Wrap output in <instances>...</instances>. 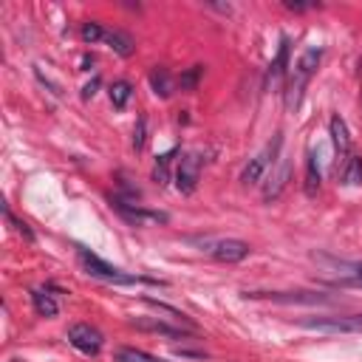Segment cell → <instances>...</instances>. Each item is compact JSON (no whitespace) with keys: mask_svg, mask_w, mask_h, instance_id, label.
<instances>
[{"mask_svg":"<svg viewBox=\"0 0 362 362\" xmlns=\"http://www.w3.org/2000/svg\"><path fill=\"white\" fill-rule=\"evenodd\" d=\"M320 59H322V48H308V51H303L300 59L291 65L288 85H286V107H288V110H297V107H300L303 93H305L311 76L317 74Z\"/></svg>","mask_w":362,"mask_h":362,"instance_id":"6da1fadb","label":"cell"},{"mask_svg":"<svg viewBox=\"0 0 362 362\" xmlns=\"http://www.w3.org/2000/svg\"><path fill=\"white\" fill-rule=\"evenodd\" d=\"M76 260H79V266L85 269V274L99 277V280H105V283H116V286L156 283V280H150V277H136V274H127V272H122V269H116V266L105 263L99 255H93V252H90V249H85V246H76Z\"/></svg>","mask_w":362,"mask_h":362,"instance_id":"7a4b0ae2","label":"cell"},{"mask_svg":"<svg viewBox=\"0 0 362 362\" xmlns=\"http://www.w3.org/2000/svg\"><path fill=\"white\" fill-rule=\"evenodd\" d=\"M280 144H283V139H280V133H274V139L257 153V156H252L249 158V164L240 170V181L249 187V184H257L260 178H266V173L272 170V164L280 158Z\"/></svg>","mask_w":362,"mask_h":362,"instance_id":"3957f363","label":"cell"},{"mask_svg":"<svg viewBox=\"0 0 362 362\" xmlns=\"http://www.w3.org/2000/svg\"><path fill=\"white\" fill-rule=\"evenodd\" d=\"M110 204H113V209H116L127 223H133V226H150V223H167V221H170L167 212L147 209V206H141V204H130V201H124L122 195H113Z\"/></svg>","mask_w":362,"mask_h":362,"instance_id":"277c9868","label":"cell"},{"mask_svg":"<svg viewBox=\"0 0 362 362\" xmlns=\"http://www.w3.org/2000/svg\"><path fill=\"white\" fill-rule=\"evenodd\" d=\"M65 337H68V342H71L79 354H85V356H96V354L102 351V345H105V337H102L93 325H88V322H74Z\"/></svg>","mask_w":362,"mask_h":362,"instance_id":"5b68a950","label":"cell"},{"mask_svg":"<svg viewBox=\"0 0 362 362\" xmlns=\"http://www.w3.org/2000/svg\"><path fill=\"white\" fill-rule=\"evenodd\" d=\"M206 252L221 263H240L243 257H249L252 246L246 240H238V238H221V240H209Z\"/></svg>","mask_w":362,"mask_h":362,"instance_id":"8992f818","label":"cell"},{"mask_svg":"<svg viewBox=\"0 0 362 362\" xmlns=\"http://www.w3.org/2000/svg\"><path fill=\"white\" fill-rule=\"evenodd\" d=\"M198 175H201V158L195 153H184L181 161H178V167H175V173H173V181H175L178 192H184V195L195 192Z\"/></svg>","mask_w":362,"mask_h":362,"instance_id":"52a82bcc","label":"cell"},{"mask_svg":"<svg viewBox=\"0 0 362 362\" xmlns=\"http://www.w3.org/2000/svg\"><path fill=\"white\" fill-rule=\"evenodd\" d=\"M305 328L322 331V334H348V331H362V314L356 317H317V320H303Z\"/></svg>","mask_w":362,"mask_h":362,"instance_id":"ba28073f","label":"cell"},{"mask_svg":"<svg viewBox=\"0 0 362 362\" xmlns=\"http://www.w3.org/2000/svg\"><path fill=\"white\" fill-rule=\"evenodd\" d=\"M288 175H291V164H288V158H286V156H280V158L272 164V170L266 173L263 201H274V198H280V192H283V189H286V184H288Z\"/></svg>","mask_w":362,"mask_h":362,"instance_id":"9c48e42d","label":"cell"},{"mask_svg":"<svg viewBox=\"0 0 362 362\" xmlns=\"http://www.w3.org/2000/svg\"><path fill=\"white\" fill-rule=\"evenodd\" d=\"M328 133H331V141H334L337 158L345 164V161H348V156H351V136H348V124H345V119H342L339 113H334V116L328 119ZM339 161H337V167H339Z\"/></svg>","mask_w":362,"mask_h":362,"instance_id":"30bf717a","label":"cell"},{"mask_svg":"<svg viewBox=\"0 0 362 362\" xmlns=\"http://www.w3.org/2000/svg\"><path fill=\"white\" fill-rule=\"evenodd\" d=\"M243 297H266L272 303H328L322 294H308V291H246Z\"/></svg>","mask_w":362,"mask_h":362,"instance_id":"8fae6325","label":"cell"},{"mask_svg":"<svg viewBox=\"0 0 362 362\" xmlns=\"http://www.w3.org/2000/svg\"><path fill=\"white\" fill-rule=\"evenodd\" d=\"M99 42H105V45H107L110 51H116L119 57H130L133 48H136V42H133L130 34L116 31V28H105V25H102V31H99Z\"/></svg>","mask_w":362,"mask_h":362,"instance_id":"7c38bea8","label":"cell"},{"mask_svg":"<svg viewBox=\"0 0 362 362\" xmlns=\"http://www.w3.org/2000/svg\"><path fill=\"white\" fill-rule=\"evenodd\" d=\"M286 65H288V40L283 37V40H280V48H277V57H274V59L269 62V68H266V88H274V85L283 79Z\"/></svg>","mask_w":362,"mask_h":362,"instance_id":"4fadbf2b","label":"cell"},{"mask_svg":"<svg viewBox=\"0 0 362 362\" xmlns=\"http://www.w3.org/2000/svg\"><path fill=\"white\" fill-rule=\"evenodd\" d=\"M150 88H153L156 96L167 99V96L173 93V74H170L164 65H156V68L150 71Z\"/></svg>","mask_w":362,"mask_h":362,"instance_id":"5bb4252c","label":"cell"},{"mask_svg":"<svg viewBox=\"0 0 362 362\" xmlns=\"http://www.w3.org/2000/svg\"><path fill=\"white\" fill-rule=\"evenodd\" d=\"M339 178H342L345 187H362V158L351 153L348 161H345L342 170H339Z\"/></svg>","mask_w":362,"mask_h":362,"instance_id":"9a60e30c","label":"cell"},{"mask_svg":"<svg viewBox=\"0 0 362 362\" xmlns=\"http://www.w3.org/2000/svg\"><path fill=\"white\" fill-rule=\"evenodd\" d=\"M31 303H34V311H37L40 317H57V311H59L57 300H54L45 288H34V291H31Z\"/></svg>","mask_w":362,"mask_h":362,"instance_id":"2e32d148","label":"cell"},{"mask_svg":"<svg viewBox=\"0 0 362 362\" xmlns=\"http://www.w3.org/2000/svg\"><path fill=\"white\" fill-rule=\"evenodd\" d=\"M136 328H144V331H153V334H164V337H187V331L181 325H167L161 320H133Z\"/></svg>","mask_w":362,"mask_h":362,"instance_id":"e0dca14e","label":"cell"},{"mask_svg":"<svg viewBox=\"0 0 362 362\" xmlns=\"http://www.w3.org/2000/svg\"><path fill=\"white\" fill-rule=\"evenodd\" d=\"M113 362H167V359H161V356H153V354H147V351H139V348L124 345V348H116Z\"/></svg>","mask_w":362,"mask_h":362,"instance_id":"ac0fdd59","label":"cell"},{"mask_svg":"<svg viewBox=\"0 0 362 362\" xmlns=\"http://www.w3.org/2000/svg\"><path fill=\"white\" fill-rule=\"evenodd\" d=\"M107 90H110V105H113L116 110H122V107L127 105L130 93H133V88H130V82H127V79H116Z\"/></svg>","mask_w":362,"mask_h":362,"instance_id":"d6986e66","label":"cell"},{"mask_svg":"<svg viewBox=\"0 0 362 362\" xmlns=\"http://www.w3.org/2000/svg\"><path fill=\"white\" fill-rule=\"evenodd\" d=\"M305 195H317V189H320V167H317V158H314V153H308V158H305Z\"/></svg>","mask_w":362,"mask_h":362,"instance_id":"ffe728a7","label":"cell"},{"mask_svg":"<svg viewBox=\"0 0 362 362\" xmlns=\"http://www.w3.org/2000/svg\"><path fill=\"white\" fill-rule=\"evenodd\" d=\"M201 74H204V65H192V68H187V71L178 76V88H181L184 93H192V90L198 88Z\"/></svg>","mask_w":362,"mask_h":362,"instance_id":"44dd1931","label":"cell"},{"mask_svg":"<svg viewBox=\"0 0 362 362\" xmlns=\"http://www.w3.org/2000/svg\"><path fill=\"white\" fill-rule=\"evenodd\" d=\"M173 156H175V150H170V153H164V156L156 158V167H153L156 184H167L170 181V161H173Z\"/></svg>","mask_w":362,"mask_h":362,"instance_id":"7402d4cb","label":"cell"},{"mask_svg":"<svg viewBox=\"0 0 362 362\" xmlns=\"http://www.w3.org/2000/svg\"><path fill=\"white\" fill-rule=\"evenodd\" d=\"M3 215H6V221H8V223H11V226H14V229L28 240V243H34V232L28 229V223H25V221H17V218L11 215V209H8V206H3Z\"/></svg>","mask_w":362,"mask_h":362,"instance_id":"603a6c76","label":"cell"},{"mask_svg":"<svg viewBox=\"0 0 362 362\" xmlns=\"http://www.w3.org/2000/svg\"><path fill=\"white\" fill-rule=\"evenodd\" d=\"M99 31H102V23H96V20H88V23H82V42H99Z\"/></svg>","mask_w":362,"mask_h":362,"instance_id":"cb8c5ba5","label":"cell"},{"mask_svg":"<svg viewBox=\"0 0 362 362\" xmlns=\"http://www.w3.org/2000/svg\"><path fill=\"white\" fill-rule=\"evenodd\" d=\"M144 127H147V122H144V116H139V127L133 130V150L144 147Z\"/></svg>","mask_w":362,"mask_h":362,"instance_id":"d4e9b609","label":"cell"},{"mask_svg":"<svg viewBox=\"0 0 362 362\" xmlns=\"http://www.w3.org/2000/svg\"><path fill=\"white\" fill-rule=\"evenodd\" d=\"M283 6L291 8V11H308V8H314L317 3H294V0H283Z\"/></svg>","mask_w":362,"mask_h":362,"instance_id":"484cf974","label":"cell"},{"mask_svg":"<svg viewBox=\"0 0 362 362\" xmlns=\"http://www.w3.org/2000/svg\"><path fill=\"white\" fill-rule=\"evenodd\" d=\"M96 88H99V79H93V82H88V85L82 88V99H90V96L96 93Z\"/></svg>","mask_w":362,"mask_h":362,"instance_id":"4316f807","label":"cell"},{"mask_svg":"<svg viewBox=\"0 0 362 362\" xmlns=\"http://www.w3.org/2000/svg\"><path fill=\"white\" fill-rule=\"evenodd\" d=\"M175 354H178V356H189V359H204V356H206L204 351H187V348H178Z\"/></svg>","mask_w":362,"mask_h":362,"instance_id":"83f0119b","label":"cell"}]
</instances>
